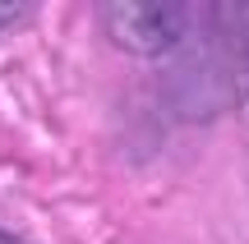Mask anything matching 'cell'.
I'll return each instance as SVG.
<instances>
[{
    "label": "cell",
    "mask_w": 249,
    "mask_h": 244,
    "mask_svg": "<svg viewBox=\"0 0 249 244\" xmlns=\"http://www.w3.org/2000/svg\"><path fill=\"white\" fill-rule=\"evenodd\" d=\"M102 28L107 37L129 55L157 60L176 51L189 33V5H161V0H124V5H102Z\"/></svg>",
    "instance_id": "1"
},
{
    "label": "cell",
    "mask_w": 249,
    "mask_h": 244,
    "mask_svg": "<svg viewBox=\"0 0 249 244\" xmlns=\"http://www.w3.org/2000/svg\"><path fill=\"white\" fill-rule=\"evenodd\" d=\"M217 18H222L226 42L240 60V88H245V106H249V5H217Z\"/></svg>",
    "instance_id": "2"
},
{
    "label": "cell",
    "mask_w": 249,
    "mask_h": 244,
    "mask_svg": "<svg viewBox=\"0 0 249 244\" xmlns=\"http://www.w3.org/2000/svg\"><path fill=\"white\" fill-rule=\"evenodd\" d=\"M18 9H23V5H5V0H0V28H5V23H14V18H18Z\"/></svg>",
    "instance_id": "3"
},
{
    "label": "cell",
    "mask_w": 249,
    "mask_h": 244,
    "mask_svg": "<svg viewBox=\"0 0 249 244\" xmlns=\"http://www.w3.org/2000/svg\"><path fill=\"white\" fill-rule=\"evenodd\" d=\"M0 244H23V240H14V235H5V230H0Z\"/></svg>",
    "instance_id": "4"
}]
</instances>
